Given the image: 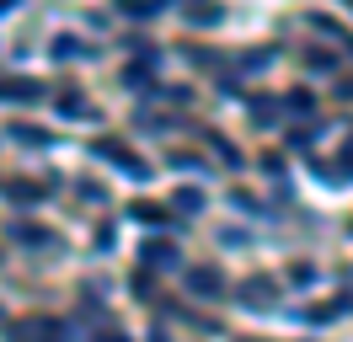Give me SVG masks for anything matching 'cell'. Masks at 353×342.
Wrapping results in <instances>:
<instances>
[{
	"label": "cell",
	"mask_w": 353,
	"mask_h": 342,
	"mask_svg": "<svg viewBox=\"0 0 353 342\" xmlns=\"http://www.w3.org/2000/svg\"><path fill=\"white\" fill-rule=\"evenodd\" d=\"M182 283H188V289H193L199 299H220V294H225L220 268H188V273H182Z\"/></svg>",
	"instance_id": "cell-1"
},
{
	"label": "cell",
	"mask_w": 353,
	"mask_h": 342,
	"mask_svg": "<svg viewBox=\"0 0 353 342\" xmlns=\"http://www.w3.org/2000/svg\"><path fill=\"white\" fill-rule=\"evenodd\" d=\"M11 337L17 342H59V326H54L48 316H27V321L11 326Z\"/></svg>",
	"instance_id": "cell-2"
},
{
	"label": "cell",
	"mask_w": 353,
	"mask_h": 342,
	"mask_svg": "<svg viewBox=\"0 0 353 342\" xmlns=\"http://www.w3.org/2000/svg\"><path fill=\"white\" fill-rule=\"evenodd\" d=\"M97 155H108V161H118V166L129 171L134 182H145V177H150V166H145L139 155H129V150H123V145H112V139H102V145H97Z\"/></svg>",
	"instance_id": "cell-3"
},
{
	"label": "cell",
	"mask_w": 353,
	"mask_h": 342,
	"mask_svg": "<svg viewBox=\"0 0 353 342\" xmlns=\"http://www.w3.org/2000/svg\"><path fill=\"white\" fill-rule=\"evenodd\" d=\"M273 294H279V289H273V278H246V283H241V305H252V310H268Z\"/></svg>",
	"instance_id": "cell-4"
},
{
	"label": "cell",
	"mask_w": 353,
	"mask_h": 342,
	"mask_svg": "<svg viewBox=\"0 0 353 342\" xmlns=\"http://www.w3.org/2000/svg\"><path fill=\"white\" fill-rule=\"evenodd\" d=\"M38 97H43L38 81H6L0 86V102H38Z\"/></svg>",
	"instance_id": "cell-5"
},
{
	"label": "cell",
	"mask_w": 353,
	"mask_h": 342,
	"mask_svg": "<svg viewBox=\"0 0 353 342\" xmlns=\"http://www.w3.org/2000/svg\"><path fill=\"white\" fill-rule=\"evenodd\" d=\"M139 256H145V268H176V246L172 241H150Z\"/></svg>",
	"instance_id": "cell-6"
},
{
	"label": "cell",
	"mask_w": 353,
	"mask_h": 342,
	"mask_svg": "<svg viewBox=\"0 0 353 342\" xmlns=\"http://www.w3.org/2000/svg\"><path fill=\"white\" fill-rule=\"evenodd\" d=\"M172 209L199 214V209H203V192H199V188H176V192H172Z\"/></svg>",
	"instance_id": "cell-7"
},
{
	"label": "cell",
	"mask_w": 353,
	"mask_h": 342,
	"mask_svg": "<svg viewBox=\"0 0 353 342\" xmlns=\"http://www.w3.org/2000/svg\"><path fill=\"white\" fill-rule=\"evenodd\" d=\"M188 21L209 27V21H220V6H214V0H193V6H188Z\"/></svg>",
	"instance_id": "cell-8"
},
{
	"label": "cell",
	"mask_w": 353,
	"mask_h": 342,
	"mask_svg": "<svg viewBox=\"0 0 353 342\" xmlns=\"http://www.w3.org/2000/svg\"><path fill=\"white\" fill-rule=\"evenodd\" d=\"M118 11H123V17H155L161 0H118Z\"/></svg>",
	"instance_id": "cell-9"
},
{
	"label": "cell",
	"mask_w": 353,
	"mask_h": 342,
	"mask_svg": "<svg viewBox=\"0 0 353 342\" xmlns=\"http://www.w3.org/2000/svg\"><path fill=\"white\" fill-rule=\"evenodd\" d=\"M81 54H86V48L75 38H54V59H81Z\"/></svg>",
	"instance_id": "cell-10"
},
{
	"label": "cell",
	"mask_w": 353,
	"mask_h": 342,
	"mask_svg": "<svg viewBox=\"0 0 353 342\" xmlns=\"http://www.w3.org/2000/svg\"><path fill=\"white\" fill-rule=\"evenodd\" d=\"M134 219H139V225H161V219H166V214H161V209H155V203H134Z\"/></svg>",
	"instance_id": "cell-11"
},
{
	"label": "cell",
	"mask_w": 353,
	"mask_h": 342,
	"mask_svg": "<svg viewBox=\"0 0 353 342\" xmlns=\"http://www.w3.org/2000/svg\"><path fill=\"white\" fill-rule=\"evenodd\" d=\"M17 139H22V145H48V134H38L32 123H17Z\"/></svg>",
	"instance_id": "cell-12"
},
{
	"label": "cell",
	"mask_w": 353,
	"mask_h": 342,
	"mask_svg": "<svg viewBox=\"0 0 353 342\" xmlns=\"http://www.w3.org/2000/svg\"><path fill=\"white\" fill-rule=\"evenodd\" d=\"M305 64H310V70H332V54H321V48H310V54H305Z\"/></svg>",
	"instance_id": "cell-13"
},
{
	"label": "cell",
	"mask_w": 353,
	"mask_h": 342,
	"mask_svg": "<svg viewBox=\"0 0 353 342\" xmlns=\"http://www.w3.org/2000/svg\"><path fill=\"white\" fill-rule=\"evenodd\" d=\"M289 107H294V112H310V91H289Z\"/></svg>",
	"instance_id": "cell-14"
},
{
	"label": "cell",
	"mask_w": 353,
	"mask_h": 342,
	"mask_svg": "<svg viewBox=\"0 0 353 342\" xmlns=\"http://www.w3.org/2000/svg\"><path fill=\"white\" fill-rule=\"evenodd\" d=\"M59 107H65V112H86V102H81L75 91H65V97H59Z\"/></svg>",
	"instance_id": "cell-15"
},
{
	"label": "cell",
	"mask_w": 353,
	"mask_h": 342,
	"mask_svg": "<svg viewBox=\"0 0 353 342\" xmlns=\"http://www.w3.org/2000/svg\"><path fill=\"white\" fill-rule=\"evenodd\" d=\"M11 6H17V0H0V11H11Z\"/></svg>",
	"instance_id": "cell-16"
},
{
	"label": "cell",
	"mask_w": 353,
	"mask_h": 342,
	"mask_svg": "<svg viewBox=\"0 0 353 342\" xmlns=\"http://www.w3.org/2000/svg\"><path fill=\"white\" fill-rule=\"evenodd\" d=\"M102 342H123V337H102Z\"/></svg>",
	"instance_id": "cell-17"
}]
</instances>
